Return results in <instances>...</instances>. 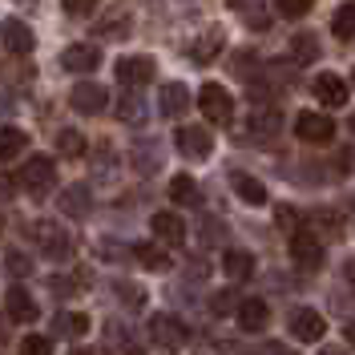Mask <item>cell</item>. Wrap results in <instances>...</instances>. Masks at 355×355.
Wrapping results in <instances>:
<instances>
[{"instance_id":"obj_3","label":"cell","mask_w":355,"mask_h":355,"mask_svg":"<svg viewBox=\"0 0 355 355\" xmlns=\"http://www.w3.org/2000/svg\"><path fill=\"white\" fill-rule=\"evenodd\" d=\"M186 323L178 319V315H166V311H157V315H150V339H154V347H162V352H174V347H182L186 343Z\"/></svg>"},{"instance_id":"obj_11","label":"cell","mask_w":355,"mask_h":355,"mask_svg":"<svg viewBox=\"0 0 355 355\" xmlns=\"http://www.w3.org/2000/svg\"><path fill=\"white\" fill-rule=\"evenodd\" d=\"M347 93H352V89H347V81H343L339 73H319V77H315V97H319L327 110H343V105H347Z\"/></svg>"},{"instance_id":"obj_23","label":"cell","mask_w":355,"mask_h":355,"mask_svg":"<svg viewBox=\"0 0 355 355\" xmlns=\"http://www.w3.org/2000/svg\"><path fill=\"white\" fill-rule=\"evenodd\" d=\"M61 210H65L69 218H81L89 210V186H69L65 194H61Z\"/></svg>"},{"instance_id":"obj_40","label":"cell","mask_w":355,"mask_h":355,"mask_svg":"<svg viewBox=\"0 0 355 355\" xmlns=\"http://www.w3.org/2000/svg\"><path fill=\"white\" fill-rule=\"evenodd\" d=\"M319 355H343V352H339V347H323Z\"/></svg>"},{"instance_id":"obj_31","label":"cell","mask_w":355,"mask_h":355,"mask_svg":"<svg viewBox=\"0 0 355 355\" xmlns=\"http://www.w3.org/2000/svg\"><path fill=\"white\" fill-rule=\"evenodd\" d=\"M117 117H121V121H130V125H141V121H146V105H141V101H133V97H125V101L117 105Z\"/></svg>"},{"instance_id":"obj_21","label":"cell","mask_w":355,"mask_h":355,"mask_svg":"<svg viewBox=\"0 0 355 355\" xmlns=\"http://www.w3.org/2000/svg\"><path fill=\"white\" fill-rule=\"evenodd\" d=\"M222 270H226L230 283H243V279H250V270H254V259L246 250H226L222 254Z\"/></svg>"},{"instance_id":"obj_15","label":"cell","mask_w":355,"mask_h":355,"mask_svg":"<svg viewBox=\"0 0 355 355\" xmlns=\"http://www.w3.org/2000/svg\"><path fill=\"white\" fill-rule=\"evenodd\" d=\"M61 65H65V69H73V73H93V69L101 65V53H97L93 44L77 41V44H69V49H65Z\"/></svg>"},{"instance_id":"obj_24","label":"cell","mask_w":355,"mask_h":355,"mask_svg":"<svg viewBox=\"0 0 355 355\" xmlns=\"http://www.w3.org/2000/svg\"><path fill=\"white\" fill-rule=\"evenodd\" d=\"M170 198H174L178 206L198 202V182H194L190 174H174V178H170Z\"/></svg>"},{"instance_id":"obj_32","label":"cell","mask_w":355,"mask_h":355,"mask_svg":"<svg viewBox=\"0 0 355 355\" xmlns=\"http://www.w3.org/2000/svg\"><path fill=\"white\" fill-rule=\"evenodd\" d=\"M8 275H12V279H28V275H33V259L21 254V250H8Z\"/></svg>"},{"instance_id":"obj_5","label":"cell","mask_w":355,"mask_h":355,"mask_svg":"<svg viewBox=\"0 0 355 355\" xmlns=\"http://www.w3.org/2000/svg\"><path fill=\"white\" fill-rule=\"evenodd\" d=\"M198 110L206 121H218V125H226L230 117H234V97L226 93L222 85H202L198 89Z\"/></svg>"},{"instance_id":"obj_39","label":"cell","mask_w":355,"mask_h":355,"mask_svg":"<svg viewBox=\"0 0 355 355\" xmlns=\"http://www.w3.org/2000/svg\"><path fill=\"white\" fill-rule=\"evenodd\" d=\"M69 355H93V352H89V347H73Z\"/></svg>"},{"instance_id":"obj_35","label":"cell","mask_w":355,"mask_h":355,"mask_svg":"<svg viewBox=\"0 0 355 355\" xmlns=\"http://www.w3.org/2000/svg\"><path fill=\"white\" fill-rule=\"evenodd\" d=\"M61 4H65L69 17H89V12L97 8V0H61Z\"/></svg>"},{"instance_id":"obj_43","label":"cell","mask_w":355,"mask_h":355,"mask_svg":"<svg viewBox=\"0 0 355 355\" xmlns=\"http://www.w3.org/2000/svg\"><path fill=\"white\" fill-rule=\"evenodd\" d=\"M352 130H355V113H352Z\"/></svg>"},{"instance_id":"obj_20","label":"cell","mask_w":355,"mask_h":355,"mask_svg":"<svg viewBox=\"0 0 355 355\" xmlns=\"http://www.w3.org/2000/svg\"><path fill=\"white\" fill-rule=\"evenodd\" d=\"M28 150V133L17 125H0V162H12Z\"/></svg>"},{"instance_id":"obj_28","label":"cell","mask_w":355,"mask_h":355,"mask_svg":"<svg viewBox=\"0 0 355 355\" xmlns=\"http://www.w3.org/2000/svg\"><path fill=\"white\" fill-rule=\"evenodd\" d=\"M85 335L89 331V315H77V311H69L61 319H53V335Z\"/></svg>"},{"instance_id":"obj_19","label":"cell","mask_w":355,"mask_h":355,"mask_svg":"<svg viewBox=\"0 0 355 355\" xmlns=\"http://www.w3.org/2000/svg\"><path fill=\"white\" fill-rule=\"evenodd\" d=\"M230 186H234V194H239L243 202H250V206H263V202H266V186L259 182V178L243 174V170H234V174H230Z\"/></svg>"},{"instance_id":"obj_34","label":"cell","mask_w":355,"mask_h":355,"mask_svg":"<svg viewBox=\"0 0 355 355\" xmlns=\"http://www.w3.org/2000/svg\"><path fill=\"white\" fill-rule=\"evenodd\" d=\"M243 307V299H234L230 291H222V295H210V311L214 315H222V311H239Z\"/></svg>"},{"instance_id":"obj_42","label":"cell","mask_w":355,"mask_h":355,"mask_svg":"<svg viewBox=\"0 0 355 355\" xmlns=\"http://www.w3.org/2000/svg\"><path fill=\"white\" fill-rule=\"evenodd\" d=\"M125 355H146V352H137V347H133V352H125Z\"/></svg>"},{"instance_id":"obj_6","label":"cell","mask_w":355,"mask_h":355,"mask_svg":"<svg viewBox=\"0 0 355 355\" xmlns=\"http://www.w3.org/2000/svg\"><path fill=\"white\" fill-rule=\"evenodd\" d=\"M154 73H157L154 57H121V61L113 65V77H117V81H121L125 89L150 85V81H154Z\"/></svg>"},{"instance_id":"obj_1","label":"cell","mask_w":355,"mask_h":355,"mask_svg":"<svg viewBox=\"0 0 355 355\" xmlns=\"http://www.w3.org/2000/svg\"><path fill=\"white\" fill-rule=\"evenodd\" d=\"M33 243H37V250H41L44 259H69L73 254V239H69L65 226H57L53 218H41L33 222Z\"/></svg>"},{"instance_id":"obj_17","label":"cell","mask_w":355,"mask_h":355,"mask_svg":"<svg viewBox=\"0 0 355 355\" xmlns=\"http://www.w3.org/2000/svg\"><path fill=\"white\" fill-rule=\"evenodd\" d=\"M222 49H226V33H222V28H206L198 41L190 44V57H194L198 65H210Z\"/></svg>"},{"instance_id":"obj_10","label":"cell","mask_w":355,"mask_h":355,"mask_svg":"<svg viewBox=\"0 0 355 355\" xmlns=\"http://www.w3.org/2000/svg\"><path fill=\"white\" fill-rule=\"evenodd\" d=\"M69 105L77 113H101L105 105H110V93H105V85H97V81H81V85H73V93H69Z\"/></svg>"},{"instance_id":"obj_26","label":"cell","mask_w":355,"mask_h":355,"mask_svg":"<svg viewBox=\"0 0 355 355\" xmlns=\"http://www.w3.org/2000/svg\"><path fill=\"white\" fill-rule=\"evenodd\" d=\"M331 33L339 37V41H352V37H355V4H343V8H335Z\"/></svg>"},{"instance_id":"obj_2","label":"cell","mask_w":355,"mask_h":355,"mask_svg":"<svg viewBox=\"0 0 355 355\" xmlns=\"http://www.w3.org/2000/svg\"><path fill=\"white\" fill-rule=\"evenodd\" d=\"M21 182L28 194H44L49 186H57V162L49 154H33V157H24V170H21Z\"/></svg>"},{"instance_id":"obj_16","label":"cell","mask_w":355,"mask_h":355,"mask_svg":"<svg viewBox=\"0 0 355 355\" xmlns=\"http://www.w3.org/2000/svg\"><path fill=\"white\" fill-rule=\"evenodd\" d=\"M266 323H270V307H266L263 299H243V307H239V327L250 335L266 331Z\"/></svg>"},{"instance_id":"obj_7","label":"cell","mask_w":355,"mask_h":355,"mask_svg":"<svg viewBox=\"0 0 355 355\" xmlns=\"http://www.w3.org/2000/svg\"><path fill=\"white\" fill-rule=\"evenodd\" d=\"M291 335H295L299 343H319V339L327 335V319L315 307H295L291 311Z\"/></svg>"},{"instance_id":"obj_9","label":"cell","mask_w":355,"mask_h":355,"mask_svg":"<svg viewBox=\"0 0 355 355\" xmlns=\"http://www.w3.org/2000/svg\"><path fill=\"white\" fill-rule=\"evenodd\" d=\"M174 146H178L186 157L206 162L214 141H210V130H202V125H178V130H174Z\"/></svg>"},{"instance_id":"obj_27","label":"cell","mask_w":355,"mask_h":355,"mask_svg":"<svg viewBox=\"0 0 355 355\" xmlns=\"http://www.w3.org/2000/svg\"><path fill=\"white\" fill-rule=\"evenodd\" d=\"M291 57H295L299 65H311V61L319 57V41H315L311 33H299V37L291 41Z\"/></svg>"},{"instance_id":"obj_8","label":"cell","mask_w":355,"mask_h":355,"mask_svg":"<svg viewBox=\"0 0 355 355\" xmlns=\"http://www.w3.org/2000/svg\"><path fill=\"white\" fill-rule=\"evenodd\" d=\"M291 259L303 270H319L323 266V243L315 239V230H295L291 234Z\"/></svg>"},{"instance_id":"obj_22","label":"cell","mask_w":355,"mask_h":355,"mask_svg":"<svg viewBox=\"0 0 355 355\" xmlns=\"http://www.w3.org/2000/svg\"><path fill=\"white\" fill-rule=\"evenodd\" d=\"M57 154H65V157H85L89 154V141H85V133H77V130H61L57 133Z\"/></svg>"},{"instance_id":"obj_33","label":"cell","mask_w":355,"mask_h":355,"mask_svg":"<svg viewBox=\"0 0 355 355\" xmlns=\"http://www.w3.org/2000/svg\"><path fill=\"white\" fill-rule=\"evenodd\" d=\"M21 355H53V343H49V335H24Z\"/></svg>"},{"instance_id":"obj_38","label":"cell","mask_w":355,"mask_h":355,"mask_svg":"<svg viewBox=\"0 0 355 355\" xmlns=\"http://www.w3.org/2000/svg\"><path fill=\"white\" fill-rule=\"evenodd\" d=\"M343 339H347V347H355V323H347V327H343Z\"/></svg>"},{"instance_id":"obj_37","label":"cell","mask_w":355,"mask_h":355,"mask_svg":"<svg viewBox=\"0 0 355 355\" xmlns=\"http://www.w3.org/2000/svg\"><path fill=\"white\" fill-rule=\"evenodd\" d=\"M343 279L355 287V259H347V263H343Z\"/></svg>"},{"instance_id":"obj_13","label":"cell","mask_w":355,"mask_h":355,"mask_svg":"<svg viewBox=\"0 0 355 355\" xmlns=\"http://www.w3.org/2000/svg\"><path fill=\"white\" fill-rule=\"evenodd\" d=\"M150 230H154V239H162V243H186V218H178V214H170V210H157L154 218H150Z\"/></svg>"},{"instance_id":"obj_12","label":"cell","mask_w":355,"mask_h":355,"mask_svg":"<svg viewBox=\"0 0 355 355\" xmlns=\"http://www.w3.org/2000/svg\"><path fill=\"white\" fill-rule=\"evenodd\" d=\"M4 311H8L12 323H33V319H41L37 299H33L24 287H8V295H4Z\"/></svg>"},{"instance_id":"obj_41","label":"cell","mask_w":355,"mask_h":355,"mask_svg":"<svg viewBox=\"0 0 355 355\" xmlns=\"http://www.w3.org/2000/svg\"><path fill=\"white\" fill-rule=\"evenodd\" d=\"M4 339H8V323H0V343H4Z\"/></svg>"},{"instance_id":"obj_18","label":"cell","mask_w":355,"mask_h":355,"mask_svg":"<svg viewBox=\"0 0 355 355\" xmlns=\"http://www.w3.org/2000/svg\"><path fill=\"white\" fill-rule=\"evenodd\" d=\"M157 110L166 113V117H186V110H190V93H186V85H182V81H170V85H162Z\"/></svg>"},{"instance_id":"obj_30","label":"cell","mask_w":355,"mask_h":355,"mask_svg":"<svg viewBox=\"0 0 355 355\" xmlns=\"http://www.w3.org/2000/svg\"><path fill=\"white\" fill-rule=\"evenodd\" d=\"M97 33H101V37H125V33H130V12H110Z\"/></svg>"},{"instance_id":"obj_36","label":"cell","mask_w":355,"mask_h":355,"mask_svg":"<svg viewBox=\"0 0 355 355\" xmlns=\"http://www.w3.org/2000/svg\"><path fill=\"white\" fill-rule=\"evenodd\" d=\"M279 226H295V210H291V206H283V210H279Z\"/></svg>"},{"instance_id":"obj_14","label":"cell","mask_w":355,"mask_h":355,"mask_svg":"<svg viewBox=\"0 0 355 355\" xmlns=\"http://www.w3.org/2000/svg\"><path fill=\"white\" fill-rule=\"evenodd\" d=\"M4 49H8L12 57H28V53L37 49L33 28H28L24 21H8V24H4Z\"/></svg>"},{"instance_id":"obj_44","label":"cell","mask_w":355,"mask_h":355,"mask_svg":"<svg viewBox=\"0 0 355 355\" xmlns=\"http://www.w3.org/2000/svg\"><path fill=\"white\" fill-rule=\"evenodd\" d=\"M352 85H355V73H352Z\"/></svg>"},{"instance_id":"obj_25","label":"cell","mask_w":355,"mask_h":355,"mask_svg":"<svg viewBox=\"0 0 355 355\" xmlns=\"http://www.w3.org/2000/svg\"><path fill=\"white\" fill-rule=\"evenodd\" d=\"M133 254H137V263L150 266V270H166V266H170V254H166V250H157L154 243H137V246H133Z\"/></svg>"},{"instance_id":"obj_4","label":"cell","mask_w":355,"mask_h":355,"mask_svg":"<svg viewBox=\"0 0 355 355\" xmlns=\"http://www.w3.org/2000/svg\"><path fill=\"white\" fill-rule=\"evenodd\" d=\"M295 133H299V141H307V146H327L335 137V121L327 113H315V110H303L295 117Z\"/></svg>"},{"instance_id":"obj_29","label":"cell","mask_w":355,"mask_h":355,"mask_svg":"<svg viewBox=\"0 0 355 355\" xmlns=\"http://www.w3.org/2000/svg\"><path fill=\"white\" fill-rule=\"evenodd\" d=\"M275 8H279V17H287V21H303L311 8H315V0H275Z\"/></svg>"}]
</instances>
